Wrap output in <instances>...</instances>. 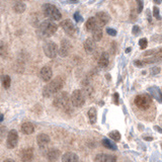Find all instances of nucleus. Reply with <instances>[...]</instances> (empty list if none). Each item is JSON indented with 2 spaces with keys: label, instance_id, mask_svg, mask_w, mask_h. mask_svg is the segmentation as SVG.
Segmentation results:
<instances>
[{
  "label": "nucleus",
  "instance_id": "obj_1",
  "mask_svg": "<svg viewBox=\"0 0 162 162\" xmlns=\"http://www.w3.org/2000/svg\"><path fill=\"white\" fill-rule=\"evenodd\" d=\"M64 80L62 77H56L52 81H50L45 87L43 88V95L45 97H51L57 94L63 88Z\"/></svg>",
  "mask_w": 162,
  "mask_h": 162
},
{
  "label": "nucleus",
  "instance_id": "obj_2",
  "mask_svg": "<svg viewBox=\"0 0 162 162\" xmlns=\"http://www.w3.org/2000/svg\"><path fill=\"white\" fill-rule=\"evenodd\" d=\"M57 31V24L54 21L49 19H46L42 21L39 26L38 34L41 38H50L56 33Z\"/></svg>",
  "mask_w": 162,
  "mask_h": 162
},
{
  "label": "nucleus",
  "instance_id": "obj_3",
  "mask_svg": "<svg viewBox=\"0 0 162 162\" xmlns=\"http://www.w3.org/2000/svg\"><path fill=\"white\" fill-rule=\"evenodd\" d=\"M43 12H44L45 16H47L49 18V20H52V21H57V20H60L62 18V14H61L60 10L53 4H44Z\"/></svg>",
  "mask_w": 162,
  "mask_h": 162
},
{
  "label": "nucleus",
  "instance_id": "obj_4",
  "mask_svg": "<svg viewBox=\"0 0 162 162\" xmlns=\"http://www.w3.org/2000/svg\"><path fill=\"white\" fill-rule=\"evenodd\" d=\"M69 95L67 92L63 91L60 92L54 97L53 100V104L55 108H60V109H66L68 108V104H69Z\"/></svg>",
  "mask_w": 162,
  "mask_h": 162
},
{
  "label": "nucleus",
  "instance_id": "obj_5",
  "mask_svg": "<svg viewBox=\"0 0 162 162\" xmlns=\"http://www.w3.org/2000/svg\"><path fill=\"white\" fill-rule=\"evenodd\" d=\"M70 101L74 108H81L85 103V94L80 89L74 90L72 95L70 96Z\"/></svg>",
  "mask_w": 162,
  "mask_h": 162
},
{
  "label": "nucleus",
  "instance_id": "obj_6",
  "mask_svg": "<svg viewBox=\"0 0 162 162\" xmlns=\"http://www.w3.org/2000/svg\"><path fill=\"white\" fill-rule=\"evenodd\" d=\"M152 103L151 96L149 94H140L137 95L135 98V104L142 111H146L150 108Z\"/></svg>",
  "mask_w": 162,
  "mask_h": 162
},
{
  "label": "nucleus",
  "instance_id": "obj_7",
  "mask_svg": "<svg viewBox=\"0 0 162 162\" xmlns=\"http://www.w3.org/2000/svg\"><path fill=\"white\" fill-rule=\"evenodd\" d=\"M44 52L48 58L53 59L58 55V46L55 44L54 42H52V41H49V42L45 43Z\"/></svg>",
  "mask_w": 162,
  "mask_h": 162
},
{
  "label": "nucleus",
  "instance_id": "obj_8",
  "mask_svg": "<svg viewBox=\"0 0 162 162\" xmlns=\"http://www.w3.org/2000/svg\"><path fill=\"white\" fill-rule=\"evenodd\" d=\"M61 27L63 29V31H65L69 36H74L77 33V29L75 27L74 24L72 22V20L70 19H65L60 24Z\"/></svg>",
  "mask_w": 162,
  "mask_h": 162
},
{
  "label": "nucleus",
  "instance_id": "obj_9",
  "mask_svg": "<svg viewBox=\"0 0 162 162\" xmlns=\"http://www.w3.org/2000/svg\"><path fill=\"white\" fill-rule=\"evenodd\" d=\"M71 50H72L71 43H70L68 40H66V39H64V40L61 41L60 49H58V54L64 58V57H67L68 55L70 54Z\"/></svg>",
  "mask_w": 162,
  "mask_h": 162
},
{
  "label": "nucleus",
  "instance_id": "obj_10",
  "mask_svg": "<svg viewBox=\"0 0 162 162\" xmlns=\"http://www.w3.org/2000/svg\"><path fill=\"white\" fill-rule=\"evenodd\" d=\"M94 18H95V20H96L97 26H98V27H100V29H101L102 26H106V24L109 22V20H111L109 15L106 12H104V11L97 12L96 15L94 16Z\"/></svg>",
  "mask_w": 162,
  "mask_h": 162
},
{
  "label": "nucleus",
  "instance_id": "obj_11",
  "mask_svg": "<svg viewBox=\"0 0 162 162\" xmlns=\"http://www.w3.org/2000/svg\"><path fill=\"white\" fill-rule=\"evenodd\" d=\"M18 143V134L15 130H11L9 131V133L7 134V148L9 149H13V148L16 147Z\"/></svg>",
  "mask_w": 162,
  "mask_h": 162
},
{
  "label": "nucleus",
  "instance_id": "obj_12",
  "mask_svg": "<svg viewBox=\"0 0 162 162\" xmlns=\"http://www.w3.org/2000/svg\"><path fill=\"white\" fill-rule=\"evenodd\" d=\"M34 158V149L31 147L26 148L20 152V159L22 162H31Z\"/></svg>",
  "mask_w": 162,
  "mask_h": 162
},
{
  "label": "nucleus",
  "instance_id": "obj_13",
  "mask_svg": "<svg viewBox=\"0 0 162 162\" xmlns=\"http://www.w3.org/2000/svg\"><path fill=\"white\" fill-rule=\"evenodd\" d=\"M40 75H41V78H42L45 82H49L50 80H52L53 71H52V69L50 67L46 66V67H43L42 69H41Z\"/></svg>",
  "mask_w": 162,
  "mask_h": 162
},
{
  "label": "nucleus",
  "instance_id": "obj_14",
  "mask_svg": "<svg viewBox=\"0 0 162 162\" xmlns=\"http://www.w3.org/2000/svg\"><path fill=\"white\" fill-rule=\"evenodd\" d=\"M95 162H117V157L111 154H98L95 156Z\"/></svg>",
  "mask_w": 162,
  "mask_h": 162
},
{
  "label": "nucleus",
  "instance_id": "obj_15",
  "mask_svg": "<svg viewBox=\"0 0 162 162\" xmlns=\"http://www.w3.org/2000/svg\"><path fill=\"white\" fill-rule=\"evenodd\" d=\"M60 155H61V152L59 151L58 149H55V148H53V149L49 150V151L47 152L46 157H47L48 162H56L59 159Z\"/></svg>",
  "mask_w": 162,
  "mask_h": 162
},
{
  "label": "nucleus",
  "instance_id": "obj_16",
  "mask_svg": "<svg viewBox=\"0 0 162 162\" xmlns=\"http://www.w3.org/2000/svg\"><path fill=\"white\" fill-rule=\"evenodd\" d=\"M95 48H96V44H95V42L92 40V39L88 38L85 40V42H84V50H85V52L87 54H91L94 52Z\"/></svg>",
  "mask_w": 162,
  "mask_h": 162
},
{
  "label": "nucleus",
  "instance_id": "obj_17",
  "mask_svg": "<svg viewBox=\"0 0 162 162\" xmlns=\"http://www.w3.org/2000/svg\"><path fill=\"white\" fill-rule=\"evenodd\" d=\"M78 155L74 152H67L63 155L62 159H61L62 162H78Z\"/></svg>",
  "mask_w": 162,
  "mask_h": 162
},
{
  "label": "nucleus",
  "instance_id": "obj_18",
  "mask_svg": "<svg viewBox=\"0 0 162 162\" xmlns=\"http://www.w3.org/2000/svg\"><path fill=\"white\" fill-rule=\"evenodd\" d=\"M20 130H21L22 134H24V135H31V134H33L35 132V127H34V125L31 123L26 122L21 125Z\"/></svg>",
  "mask_w": 162,
  "mask_h": 162
},
{
  "label": "nucleus",
  "instance_id": "obj_19",
  "mask_svg": "<svg viewBox=\"0 0 162 162\" xmlns=\"http://www.w3.org/2000/svg\"><path fill=\"white\" fill-rule=\"evenodd\" d=\"M36 142L41 148H44L50 143V137L47 134H40L36 138Z\"/></svg>",
  "mask_w": 162,
  "mask_h": 162
},
{
  "label": "nucleus",
  "instance_id": "obj_20",
  "mask_svg": "<svg viewBox=\"0 0 162 162\" xmlns=\"http://www.w3.org/2000/svg\"><path fill=\"white\" fill-rule=\"evenodd\" d=\"M109 63V56L106 52H102L98 59V66L101 68H106Z\"/></svg>",
  "mask_w": 162,
  "mask_h": 162
},
{
  "label": "nucleus",
  "instance_id": "obj_21",
  "mask_svg": "<svg viewBox=\"0 0 162 162\" xmlns=\"http://www.w3.org/2000/svg\"><path fill=\"white\" fill-rule=\"evenodd\" d=\"M12 8H13V10H14V12L22 13V12H24L26 6V4H24L22 1H15L14 3H13Z\"/></svg>",
  "mask_w": 162,
  "mask_h": 162
},
{
  "label": "nucleus",
  "instance_id": "obj_22",
  "mask_svg": "<svg viewBox=\"0 0 162 162\" xmlns=\"http://www.w3.org/2000/svg\"><path fill=\"white\" fill-rule=\"evenodd\" d=\"M85 26H86V29L89 31H94L95 29L98 27V26H97V24H96V20H95L94 17L88 18L87 21H86V24H85Z\"/></svg>",
  "mask_w": 162,
  "mask_h": 162
},
{
  "label": "nucleus",
  "instance_id": "obj_23",
  "mask_svg": "<svg viewBox=\"0 0 162 162\" xmlns=\"http://www.w3.org/2000/svg\"><path fill=\"white\" fill-rule=\"evenodd\" d=\"M101 144L103 145V147L108 148V149L111 150V151H116V150H118L117 145H116L113 141L108 140V139H102Z\"/></svg>",
  "mask_w": 162,
  "mask_h": 162
},
{
  "label": "nucleus",
  "instance_id": "obj_24",
  "mask_svg": "<svg viewBox=\"0 0 162 162\" xmlns=\"http://www.w3.org/2000/svg\"><path fill=\"white\" fill-rule=\"evenodd\" d=\"M149 92L151 94V96H153L154 98H156L159 102H161V91L158 87H150Z\"/></svg>",
  "mask_w": 162,
  "mask_h": 162
},
{
  "label": "nucleus",
  "instance_id": "obj_25",
  "mask_svg": "<svg viewBox=\"0 0 162 162\" xmlns=\"http://www.w3.org/2000/svg\"><path fill=\"white\" fill-rule=\"evenodd\" d=\"M88 118H89V123L90 124H95L97 120V113H96V109L94 108H90L88 109Z\"/></svg>",
  "mask_w": 162,
  "mask_h": 162
},
{
  "label": "nucleus",
  "instance_id": "obj_26",
  "mask_svg": "<svg viewBox=\"0 0 162 162\" xmlns=\"http://www.w3.org/2000/svg\"><path fill=\"white\" fill-rule=\"evenodd\" d=\"M8 56V47L5 42L0 41V57L6 58Z\"/></svg>",
  "mask_w": 162,
  "mask_h": 162
},
{
  "label": "nucleus",
  "instance_id": "obj_27",
  "mask_svg": "<svg viewBox=\"0 0 162 162\" xmlns=\"http://www.w3.org/2000/svg\"><path fill=\"white\" fill-rule=\"evenodd\" d=\"M91 39H92L94 42H99L102 39V29L97 27L94 31H92V38Z\"/></svg>",
  "mask_w": 162,
  "mask_h": 162
},
{
  "label": "nucleus",
  "instance_id": "obj_28",
  "mask_svg": "<svg viewBox=\"0 0 162 162\" xmlns=\"http://www.w3.org/2000/svg\"><path fill=\"white\" fill-rule=\"evenodd\" d=\"M1 83L2 86H3L5 89H8L10 87V84H11V79L8 75H2L1 76Z\"/></svg>",
  "mask_w": 162,
  "mask_h": 162
},
{
  "label": "nucleus",
  "instance_id": "obj_29",
  "mask_svg": "<svg viewBox=\"0 0 162 162\" xmlns=\"http://www.w3.org/2000/svg\"><path fill=\"white\" fill-rule=\"evenodd\" d=\"M108 137L111 139V140L116 141V142H118V141L121 140V134L118 133V131H111V132H109Z\"/></svg>",
  "mask_w": 162,
  "mask_h": 162
},
{
  "label": "nucleus",
  "instance_id": "obj_30",
  "mask_svg": "<svg viewBox=\"0 0 162 162\" xmlns=\"http://www.w3.org/2000/svg\"><path fill=\"white\" fill-rule=\"evenodd\" d=\"M139 46H140V48H141L142 50H145L146 48H147V46H148V41H147V39L142 38L141 40H139Z\"/></svg>",
  "mask_w": 162,
  "mask_h": 162
},
{
  "label": "nucleus",
  "instance_id": "obj_31",
  "mask_svg": "<svg viewBox=\"0 0 162 162\" xmlns=\"http://www.w3.org/2000/svg\"><path fill=\"white\" fill-rule=\"evenodd\" d=\"M153 15L157 18V19H159V20L161 19L160 12H159V9H158V7H157V6H154V8H153Z\"/></svg>",
  "mask_w": 162,
  "mask_h": 162
},
{
  "label": "nucleus",
  "instance_id": "obj_32",
  "mask_svg": "<svg viewBox=\"0 0 162 162\" xmlns=\"http://www.w3.org/2000/svg\"><path fill=\"white\" fill-rule=\"evenodd\" d=\"M132 33H133L134 36H139V34L141 33V29L138 26H134L133 29H132Z\"/></svg>",
  "mask_w": 162,
  "mask_h": 162
},
{
  "label": "nucleus",
  "instance_id": "obj_33",
  "mask_svg": "<svg viewBox=\"0 0 162 162\" xmlns=\"http://www.w3.org/2000/svg\"><path fill=\"white\" fill-rule=\"evenodd\" d=\"M106 33H108V35L111 36H117V34H118L116 29H111V27H108V29H106Z\"/></svg>",
  "mask_w": 162,
  "mask_h": 162
},
{
  "label": "nucleus",
  "instance_id": "obj_34",
  "mask_svg": "<svg viewBox=\"0 0 162 162\" xmlns=\"http://www.w3.org/2000/svg\"><path fill=\"white\" fill-rule=\"evenodd\" d=\"M143 4H144V2L143 1H137V12L138 13H140L141 11H142V9H143Z\"/></svg>",
  "mask_w": 162,
  "mask_h": 162
},
{
  "label": "nucleus",
  "instance_id": "obj_35",
  "mask_svg": "<svg viewBox=\"0 0 162 162\" xmlns=\"http://www.w3.org/2000/svg\"><path fill=\"white\" fill-rule=\"evenodd\" d=\"M74 19L76 20V22H80V21H83V17L79 14V12H75L74 13Z\"/></svg>",
  "mask_w": 162,
  "mask_h": 162
},
{
  "label": "nucleus",
  "instance_id": "obj_36",
  "mask_svg": "<svg viewBox=\"0 0 162 162\" xmlns=\"http://www.w3.org/2000/svg\"><path fill=\"white\" fill-rule=\"evenodd\" d=\"M5 135H6V129L5 128H0V141H2V139L4 138Z\"/></svg>",
  "mask_w": 162,
  "mask_h": 162
},
{
  "label": "nucleus",
  "instance_id": "obj_37",
  "mask_svg": "<svg viewBox=\"0 0 162 162\" xmlns=\"http://www.w3.org/2000/svg\"><path fill=\"white\" fill-rule=\"evenodd\" d=\"M134 64H135L136 67H144L145 66V63L141 60H136L135 62H134Z\"/></svg>",
  "mask_w": 162,
  "mask_h": 162
},
{
  "label": "nucleus",
  "instance_id": "obj_38",
  "mask_svg": "<svg viewBox=\"0 0 162 162\" xmlns=\"http://www.w3.org/2000/svg\"><path fill=\"white\" fill-rule=\"evenodd\" d=\"M151 55H156V51L155 50H150V51H147L145 52L144 54H143V56H151Z\"/></svg>",
  "mask_w": 162,
  "mask_h": 162
},
{
  "label": "nucleus",
  "instance_id": "obj_39",
  "mask_svg": "<svg viewBox=\"0 0 162 162\" xmlns=\"http://www.w3.org/2000/svg\"><path fill=\"white\" fill-rule=\"evenodd\" d=\"M151 71H152V74H158L159 71H160V68H159V67L152 68V69H151Z\"/></svg>",
  "mask_w": 162,
  "mask_h": 162
},
{
  "label": "nucleus",
  "instance_id": "obj_40",
  "mask_svg": "<svg viewBox=\"0 0 162 162\" xmlns=\"http://www.w3.org/2000/svg\"><path fill=\"white\" fill-rule=\"evenodd\" d=\"M113 99H116V103H118V93H115V95H113Z\"/></svg>",
  "mask_w": 162,
  "mask_h": 162
},
{
  "label": "nucleus",
  "instance_id": "obj_41",
  "mask_svg": "<svg viewBox=\"0 0 162 162\" xmlns=\"http://www.w3.org/2000/svg\"><path fill=\"white\" fill-rule=\"evenodd\" d=\"M3 162H15V161L13 160V159H11V158H7V159H5Z\"/></svg>",
  "mask_w": 162,
  "mask_h": 162
},
{
  "label": "nucleus",
  "instance_id": "obj_42",
  "mask_svg": "<svg viewBox=\"0 0 162 162\" xmlns=\"http://www.w3.org/2000/svg\"><path fill=\"white\" fill-rule=\"evenodd\" d=\"M154 129H156V130H157V131H158V132H159V133H161V130H160V128H159V127H155V128H154Z\"/></svg>",
  "mask_w": 162,
  "mask_h": 162
},
{
  "label": "nucleus",
  "instance_id": "obj_43",
  "mask_svg": "<svg viewBox=\"0 0 162 162\" xmlns=\"http://www.w3.org/2000/svg\"><path fill=\"white\" fill-rule=\"evenodd\" d=\"M144 139H145V140H149V141L152 140V138H147V137H144Z\"/></svg>",
  "mask_w": 162,
  "mask_h": 162
},
{
  "label": "nucleus",
  "instance_id": "obj_44",
  "mask_svg": "<svg viewBox=\"0 0 162 162\" xmlns=\"http://www.w3.org/2000/svg\"><path fill=\"white\" fill-rule=\"evenodd\" d=\"M2 121H3V116L0 115V122H2Z\"/></svg>",
  "mask_w": 162,
  "mask_h": 162
},
{
  "label": "nucleus",
  "instance_id": "obj_45",
  "mask_svg": "<svg viewBox=\"0 0 162 162\" xmlns=\"http://www.w3.org/2000/svg\"><path fill=\"white\" fill-rule=\"evenodd\" d=\"M130 51H131V48H129V49H127V50H126V52H127V53H129Z\"/></svg>",
  "mask_w": 162,
  "mask_h": 162
},
{
  "label": "nucleus",
  "instance_id": "obj_46",
  "mask_svg": "<svg viewBox=\"0 0 162 162\" xmlns=\"http://www.w3.org/2000/svg\"><path fill=\"white\" fill-rule=\"evenodd\" d=\"M155 3H156V4H160L161 1H155Z\"/></svg>",
  "mask_w": 162,
  "mask_h": 162
},
{
  "label": "nucleus",
  "instance_id": "obj_47",
  "mask_svg": "<svg viewBox=\"0 0 162 162\" xmlns=\"http://www.w3.org/2000/svg\"><path fill=\"white\" fill-rule=\"evenodd\" d=\"M0 115H1V113H0Z\"/></svg>",
  "mask_w": 162,
  "mask_h": 162
}]
</instances>
